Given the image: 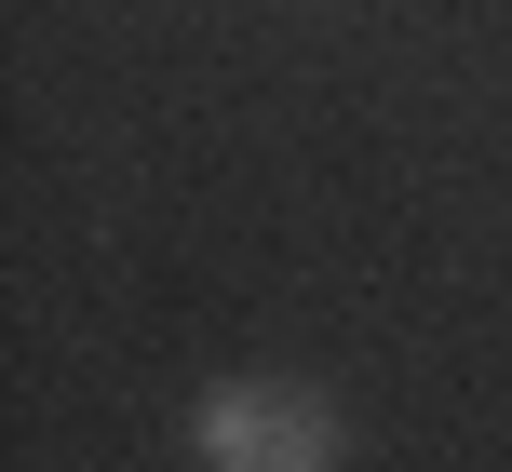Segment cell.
I'll list each match as a JSON object with an SVG mask.
<instances>
[{
	"label": "cell",
	"instance_id": "obj_1",
	"mask_svg": "<svg viewBox=\"0 0 512 472\" xmlns=\"http://www.w3.org/2000/svg\"><path fill=\"white\" fill-rule=\"evenodd\" d=\"M351 405L324 392V378H297V365H230V378H203L189 392V419H176V459L189 472H351Z\"/></svg>",
	"mask_w": 512,
	"mask_h": 472
}]
</instances>
